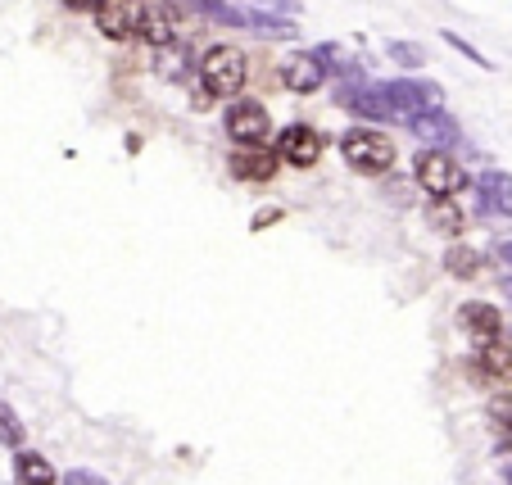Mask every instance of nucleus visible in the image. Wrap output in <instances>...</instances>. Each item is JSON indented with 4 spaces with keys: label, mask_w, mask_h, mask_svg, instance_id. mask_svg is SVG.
Instances as JSON below:
<instances>
[{
    "label": "nucleus",
    "mask_w": 512,
    "mask_h": 485,
    "mask_svg": "<svg viewBox=\"0 0 512 485\" xmlns=\"http://www.w3.org/2000/svg\"><path fill=\"white\" fill-rule=\"evenodd\" d=\"M340 155H345V164L354 168V173L381 177L395 168V141H390L386 132H377V127H349V132L340 136Z\"/></svg>",
    "instance_id": "nucleus-1"
},
{
    "label": "nucleus",
    "mask_w": 512,
    "mask_h": 485,
    "mask_svg": "<svg viewBox=\"0 0 512 485\" xmlns=\"http://www.w3.org/2000/svg\"><path fill=\"white\" fill-rule=\"evenodd\" d=\"M245 73H250V68H245L241 50L236 46H213V50H204L200 68H195V82H200L213 100H223V96H241Z\"/></svg>",
    "instance_id": "nucleus-2"
},
{
    "label": "nucleus",
    "mask_w": 512,
    "mask_h": 485,
    "mask_svg": "<svg viewBox=\"0 0 512 485\" xmlns=\"http://www.w3.org/2000/svg\"><path fill=\"white\" fill-rule=\"evenodd\" d=\"M413 177L426 195H458L467 191V168L449 150H422L413 164Z\"/></svg>",
    "instance_id": "nucleus-3"
},
{
    "label": "nucleus",
    "mask_w": 512,
    "mask_h": 485,
    "mask_svg": "<svg viewBox=\"0 0 512 485\" xmlns=\"http://www.w3.org/2000/svg\"><path fill=\"white\" fill-rule=\"evenodd\" d=\"M381 91H386L390 109H395V123H408V118L422 114V109L445 105V91H440V82H426V78H395V82H381Z\"/></svg>",
    "instance_id": "nucleus-4"
},
{
    "label": "nucleus",
    "mask_w": 512,
    "mask_h": 485,
    "mask_svg": "<svg viewBox=\"0 0 512 485\" xmlns=\"http://www.w3.org/2000/svg\"><path fill=\"white\" fill-rule=\"evenodd\" d=\"M223 127L236 146H263L272 136V118L259 100H236V105L223 114Z\"/></svg>",
    "instance_id": "nucleus-5"
},
{
    "label": "nucleus",
    "mask_w": 512,
    "mask_h": 485,
    "mask_svg": "<svg viewBox=\"0 0 512 485\" xmlns=\"http://www.w3.org/2000/svg\"><path fill=\"white\" fill-rule=\"evenodd\" d=\"M272 150H277V159L290 168H313L322 159V136L313 132L309 123H286L277 132V141H272Z\"/></svg>",
    "instance_id": "nucleus-6"
},
{
    "label": "nucleus",
    "mask_w": 512,
    "mask_h": 485,
    "mask_svg": "<svg viewBox=\"0 0 512 485\" xmlns=\"http://www.w3.org/2000/svg\"><path fill=\"white\" fill-rule=\"evenodd\" d=\"M150 68H155V78L168 82V87H191V73H195V55L186 41L168 37L150 50Z\"/></svg>",
    "instance_id": "nucleus-7"
},
{
    "label": "nucleus",
    "mask_w": 512,
    "mask_h": 485,
    "mask_svg": "<svg viewBox=\"0 0 512 485\" xmlns=\"http://www.w3.org/2000/svg\"><path fill=\"white\" fill-rule=\"evenodd\" d=\"M408 132H413L426 150H449V146H458V123H454V114H449L445 105L413 114V118H408Z\"/></svg>",
    "instance_id": "nucleus-8"
},
{
    "label": "nucleus",
    "mask_w": 512,
    "mask_h": 485,
    "mask_svg": "<svg viewBox=\"0 0 512 485\" xmlns=\"http://www.w3.org/2000/svg\"><path fill=\"white\" fill-rule=\"evenodd\" d=\"M281 168V159H277V150H268V146H236L232 155H227V173L236 177V182H272V173Z\"/></svg>",
    "instance_id": "nucleus-9"
},
{
    "label": "nucleus",
    "mask_w": 512,
    "mask_h": 485,
    "mask_svg": "<svg viewBox=\"0 0 512 485\" xmlns=\"http://www.w3.org/2000/svg\"><path fill=\"white\" fill-rule=\"evenodd\" d=\"M281 82H286L295 96H313V91L327 82V64H322L313 50H290L286 64H281Z\"/></svg>",
    "instance_id": "nucleus-10"
},
{
    "label": "nucleus",
    "mask_w": 512,
    "mask_h": 485,
    "mask_svg": "<svg viewBox=\"0 0 512 485\" xmlns=\"http://www.w3.org/2000/svg\"><path fill=\"white\" fill-rule=\"evenodd\" d=\"M476 209L485 218H512V173L503 168H485L476 177Z\"/></svg>",
    "instance_id": "nucleus-11"
},
{
    "label": "nucleus",
    "mask_w": 512,
    "mask_h": 485,
    "mask_svg": "<svg viewBox=\"0 0 512 485\" xmlns=\"http://www.w3.org/2000/svg\"><path fill=\"white\" fill-rule=\"evenodd\" d=\"M458 322H463V331L481 345V340H490V336H503V318H499V309L494 304H481V300H472V304H463L458 309Z\"/></svg>",
    "instance_id": "nucleus-12"
},
{
    "label": "nucleus",
    "mask_w": 512,
    "mask_h": 485,
    "mask_svg": "<svg viewBox=\"0 0 512 485\" xmlns=\"http://www.w3.org/2000/svg\"><path fill=\"white\" fill-rule=\"evenodd\" d=\"M476 368L485 372V377H512V345L503 336H490L476 345Z\"/></svg>",
    "instance_id": "nucleus-13"
},
{
    "label": "nucleus",
    "mask_w": 512,
    "mask_h": 485,
    "mask_svg": "<svg viewBox=\"0 0 512 485\" xmlns=\"http://www.w3.org/2000/svg\"><path fill=\"white\" fill-rule=\"evenodd\" d=\"M426 218H431L435 232H445V236H458L463 232V209H458V195H431V209H426Z\"/></svg>",
    "instance_id": "nucleus-14"
},
{
    "label": "nucleus",
    "mask_w": 512,
    "mask_h": 485,
    "mask_svg": "<svg viewBox=\"0 0 512 485\" xmlns=\"http://www.w3.org/2000/svg\"><path fill=\"white\" fill-rule=\"evenodd\" d=\"M14 481L19 485H55V467H50V458L32 454V449H23L19 458H14Z\"/></svg>",
    "instance_id": "nucleus-15"
},
{
    "label": "nucleus",
    "mask_w": 512,
    "mask_h": 485,
    "mask_svg": "<svg viewBox=\"0 0 512 485\" xmlns=\"http://www.w3.org/2000/svg\"><path fill=\"white\" fill-rule=\"evenodd\" d=\"M445 272L458 277V282H472L476 272H481V254H476L472 245H454V250L445 254Z\"/></svg>",
    "instance_id": "nucleus-16"
},
{
    "label": "nucleus",
    "mask_w": 512,
    "mask_h": 485,
    "mask_svg": "<svg viewBox=\"0 0 512 485\" xmlns=\"http://www.w3.org/2000/svg\"><path fill=\"white\" fill-rule=\"evenodd\" d=\"M386 55H390V64H399V68H426V50L417 46V41H390Z\"/></svg>",
    "instance_id": "nucleus-17"
},
{
    "label": "nucleus",
    "mask_w": 512,
    "mask_h": 485,
    "mask_svg": "<svg viewBox=\"0 0 512 485\" xmlns=\"http://www.w3.org/2000/svg\"><path fill=\"white\" fill-rule=\"evenodd\" d=\"M485 418H490V427L499 431V436H512V395H494L490 404H485Z\"/></svg>",
    "instance_id": "nucleus-18"
},
{
    "label": "nucleus",
    "mask_w": 512,
    "mask_h": 485,
    "mask_svg": "<svg viewBox=\"0 0 512 485\" xmlns=\"http://www.w3.org/2000/svg\"><path fill=\"white\" fill-rule=\"evenodd\" d=\"M440 41H445V46H454V50H458V55H463V59H472L476 68H485V73H490V68H494L490 59H485L481 50H476V46H472V41H467V37H458L454 28H445V32H440Z\"/></svg>",
    "instance_id": "nucleus-19"
},
{
    "label": "nucleus",
    "mask_w": 512,
    "mask_h": 485,
    "mask_svg": "<svg viewBox=\"0 0 512 485\" xmlns=\"http://www.w3.org/2000/svg\"><path fill=\"white\" fill-rule=\"evenodd\" d=\"M0 445H23V422L14 418V408H5L0 404Z\"/></svg>",
    "instance_id": "nucleus-20"
},
{
    "label": "nucleus",
    "mask_w": 512,
    "mask_h": 485,
    "mask_svg": "<svg viewBox=\"0 0 512 485\" xmlns=\"http://www.w3.org/2000/svg\"><path fill=\"white\" fill-rule=\"evenodd\" d=\"M250 5H263V14H290V10H300V0H250Z\"/></svg>",
    "instance_id": "nucleus-21"
},
{
    "label": "nucleus",
    "mask_w": 512,
    "mask_h": 485,
    "mask_svg": "<svg viewBox=\"0 0 512 485\" xmlns=\"http://www.w3.org/2000/svg\"><path fill=\"white\" fill-rule=\"evenodd\" d=\"M64 485H109L105 476H96V472H78V467H73V472L64 476Z\"/></svg>",
    "instance_id": "nucleus-22"
},
{
    "label": "nucleus",
    "mask_w": 512,
    "mask_h": 485,
    "mask_svg": "<svg viewBox=\"0 0 512 485\" xmlns=\"http://www.w3.org/2000/svg\"><path fill=\"white\" fill-rule=\"evenodd\" d=\"M105 0H64V10H78V14H96Z\"/></svg>",
    "instance_id": "nucleus-23"
},
{
    "label": "nucleus",
    "mask_w": 512,
    "mask_h": 485,
    "mask_svg": "<svg viewBox=\"0 0 512 485\" xmlns=\"http://www.w3.org/2000/svg\"><path fill=\"white\" fill-rule=\"evenodd\" d=\"M499 463H503V467H508V476H512V440H508V445H503V449H499Z\"/></svg>",
    "instance_id": "nucleus-24"
},
{
    "label": "nucleus",
    "mask_w": 512,
    "mask_h": 485,
    "mask_svg": "<svg viewBox=\"0 0 512 485\" xmlns=\"http://www.w3.org/2000/svg\"><path fill=\"white\" fill-rule=\"evenodd\" d=\"M494 254H499V263H508V268H512V241H503Z\"/></svg>",
    "instance_id": "nucleus-25"
},
{
    "label": "nucleus",
    "mask_w": 512,
    "mask_h": 485,
    "mask_svg": "<svg viewBox=\"0 0 512 485\" xmlns=\"http://www.w3.org/2000/svg\"><path fill=\"white\" fill-rule=\"evenodd\" d=\"M503 291H508V295H512V272H508V277H503Z\"/></svg>",
    "instance_id": "nucleus-26"
}]
</instances>
